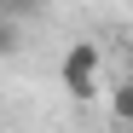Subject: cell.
<instances>
[{"mask_svg": "<svg viewBox=\"0 0 133 133\" xmlns=\"http://www.w3.org/2000/svg\"><path fill=\"white\" fill-rule=\"evenodd\" d=\"M98 64H104V52L93 41H75V46L64 52V93L70 98H93L98 93Z\"/></svg>", "mask_w": 133, "mask_h": 133, "instance_id": "cell-1", "label": "cell"}, {"mask_svg": "<svg viewBox=\"0 0 133 133\" xmlns=\"http://www.w3.org/2000/svg\"><path fill=\"white\" fill-rule=\"evenodd\" d=\"M110 116H116V122H127V127H133V81H122L116 93H110Z\"/></svg>", "mask_w": 133, "mask_h": 133, "instance_id": "cell-2", "label": "cell"}]
</instances>
